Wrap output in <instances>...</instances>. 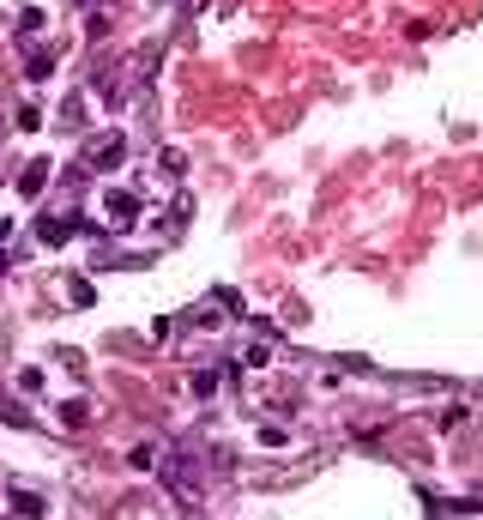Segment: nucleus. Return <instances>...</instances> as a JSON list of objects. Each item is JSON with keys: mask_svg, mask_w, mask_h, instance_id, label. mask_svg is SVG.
<instances>
[{"mask_svg": "<svg viewBox=\"0 0 483 520\" xmlns=\"http://www.w3.org/2000/svg\"><path fill=\"white\" fill-rule=\"evenodd\" d=\"M6 243H12V224H6V218H0V254H6Z\"/></svg>", "mask_w": 483, "mask_h": 520, "instance_id": "8", "label": "nucleus"}, {"mask_svg": "<svg viewBox=\"0 0 483 520\" xmlns=\"http://www.w3.org/2000/svg\"><path fill=\"white\" fill-rule=\"evenodd\" d=\"M194 393H200V400H211V393H218V376H211V369H200V376H194Z\"/></svg>", "mask_w": 483, "mask_h": 520, "instance_id": "7", "label": "nucleus"}, {"mask_svg": "<svg viewBox=\"0 0 483 520\" xmlns=\"http://www.w3.org/2000/svg\"><path fill=\"white\" fill-rule=\"evenodd\" d=\"M42 188H49V164H42V158H31V164L19 170V194L31 200V194H42Z\"/></svg>", "mask_w": 483, "mask_h": 520, "instance_id": "5", "label": "nucleus"}, {"mask_svg": "<svg viewBox=\"0 0 483 520\" xmlns=\"http://www.w3.org/2000/svg\"><path fill=\"white\" fill-rule=\"evenodd\" d=\"M6 520H42V496L36 490H12L6 496Z\"/></svg>", "mask_w": 483, "mask_h": 520, "instance_id": "4", "label": "nucleus"}, {"mask_svg": "<svg viewBox=\"0 0 483 520\" xmlns=\"http://www.w3.org/2000/svg\"><path fill=\"white\" fill-rule=\"evenodd\" d=\"M79 230H85V224H79V218H49V212H42V218H36V243H49V248H61V243H73V237H79Z\"/></svg>", "mask_w": 483, "mask_h": 520, "instance_id": "3", "label": "nucleus"}, {"mask_svg": "<svg viewBox=\"0 0 483 520\" xmlns=\"http://www.w3.org/2000/svg\"><path fill=\"white\" fill-rule=\"evenodd\" d=\"M49 67H55V55H49V49H36V55H31V67H25V73H31V79H49Z\"/></svg>", "mask_w": 483, "mask_h": 520, "instance_id": "6", "label": "nucleus"}, {"mask_svg": "<svg viewBox=\"0 0 483 520\" xmlns=\"http://www.w3.org/2000/svg\"><path fill=\"white\" fill-rule=\"evenodd\" d=\"M134 218H139V200L127 194V188L104 194V224H109V230H134Z\"/></svg>", "mask_w": 483, "mask_h": 520, "instance_id": "2", "label": "nucleus"}, {"mask_svg": "<svg viewBox=\"0 0 483 520\" xmlns=\"http://www.w3.org/2000/svg\"><path fill=\"white\" fill-rule=\"evenodd\" d=\"M127 158V139L121 134H91L85 139V170H115Z\"/></svg>", "mask_w": 483, "mask_h": 520, "instance_id": "1", "label": "nucleus"}]
</instances>
